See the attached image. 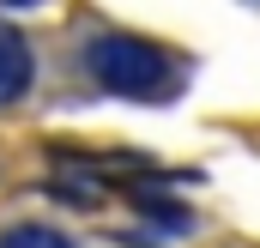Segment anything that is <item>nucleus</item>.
I'll list each match as a JSON object with an SVG mask.
<instances>
[{
  "mask_svg": "<svg viewBox=\"0 0 260 248\" xmlns=\"http://www.w3.org/2000/svg\"><path fill=\"white\" fill-rule=\"evenodd\" d=\"M85 73L109 91V97H127V103H170L182 91V61L133 30H103L85 43Z\"/></svg>",
  "mask_w": 260,
  "mask_h": 248,
  "instance_id": "nucleus-1",
  "label": "nucleus"
},
{
  "mask_svg": "<svg viewBox=\"0 0 260 248\" xmlns=\"http://www.w3.org/2000/svg\"><path fill=\"white\" fill-rule=\"evenodd\" d=\"M30 85H37V55L24 43V30L0 24V109H12Z\"/></svg>",
  "mask_w": 260,
  "mask_h": 248,
  "instance_id": "nucleus-2",
  "label": "nucleus"
},
{
  "mask_svg": "<svg viewBox=\"0 0 260 248\" xmlns=\"http://www.w3.org/2000/svg\"><path fill=\"white\" fill-rule=\"evenodd\" d=\"M0 248H73V236H61L55 224H6Z\"/></svg>",
  "mask_w": 260,
  "mask_h": 248,
  "instance_id": "nucleus-3",
  "label": "nucleus"
},
{
  "mask_svg": "<svg viewBox=\"0 0 260 248\" xmlns=\"http://www.w3.org/2000/svg\"><path fill=\"white\" fill-rule=\"evenodd\" d=\"M6 6H37V0H6Z\"/></svg>",
  "mask_w": 260,
  "mask_h": 248,
  "instance_id": "nucleus-4",
  "label": "nucleus"
}]
</instances>
